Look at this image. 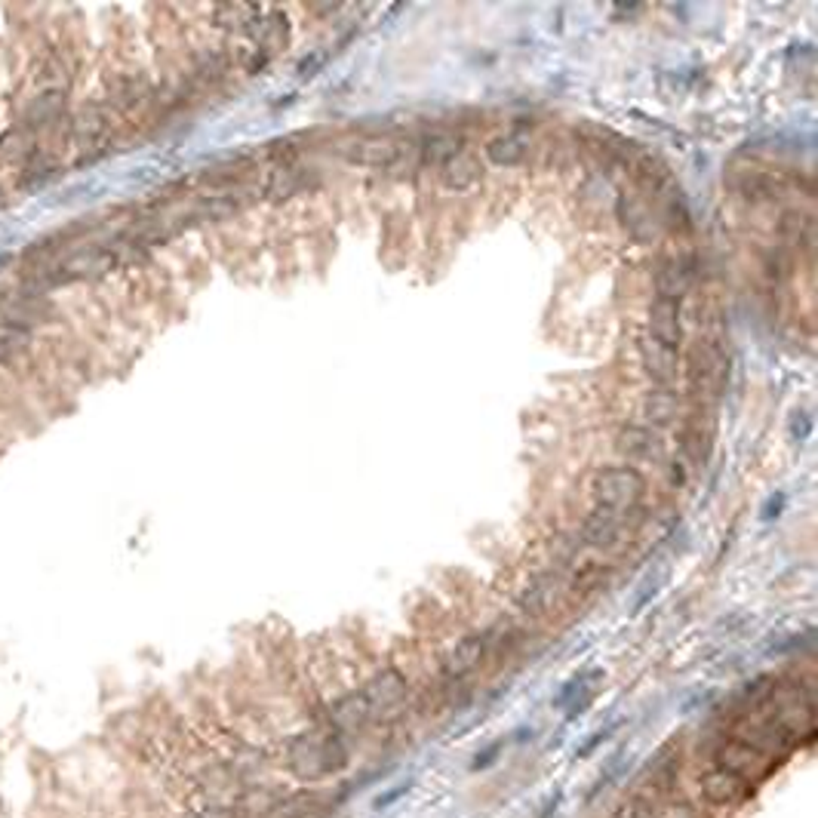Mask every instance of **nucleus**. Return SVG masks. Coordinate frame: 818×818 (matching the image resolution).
Segmentation results:
<instances>
[{
    "mask_svg": "<svg viewBox=\"0 0 818 818\" xmlns=\"http://www.w3.org/2000/svg\"><path fill=\"white\" fill-rule=\"evenodd\" d=\"M292 782L305 787H317L339 778L351 767V748L326 720H314L302 730L280 739V763H277Z\"/></svg>",
    "mask_w": 818,
    "mask_h": 818,
    "instance_id": "nucleus-1",
    "label": "nucleus"
},
{
    "mask_svg": "<svg viewBox=\"0 0 818 818\" xmlns=\"http://www.w3.org/2000/svg\"><path fill=\"white\" fill-rule=\"evenodd\" d=\"M360 699H363L366 711H370V720L375 726V732H388L394 730L397 723L407 714L409 702H412V689L409 680L400 667L385 665L372 674L370 680L360 686Z\"/></svg>",
    "mask_w": 818,
    "mask_h": 818,
    "instance_id": "nucleus-2",
    "label": "nucleus"
},
{
    "mask_svg": "<svg viewBox=\"0 0 818 818\" xmlns=\"http://www.w3.org/2000/svg\"><path fill=\"white\" fill-rule=\"evenodd\" d=\"M643 490H647V480L637 474L634 468H625V464H612V468H603L594 477V499L600 508L606 511H615L625 517L637 501L643 499Z\"/></svg>",
    "mask_w": 818,
    "mask_h": 818,
    "instance_id": "nucleus-3",
    "label": "nucleus"
},
{
    "mask_svg": "<svg viewBox=\"0 0 818 818\" xmlns=\"http://www.w3.org/2000/svg\"><path fill=\"white\" fill-rule=\"evenodd\" d=\"M711 763H714V767H720V769L735 772V776L745 778V782L754 785V787L760 785L767 776H772V769L778 767L776 760H769V757H763L760 750H754V748L741 745V741L730 739V735H726V739L714 748V757H711Z\"/></svg>",
    "mask_w": 818,
    "mask_h": 818,
    "instance_id": "nucleus-4",
    "label": "nucleus"
},
{
    "mask_svg": "<svg viewBox=\"0 0 818 818\" xmlns=\"http://www.w3.org/2000/svg\"><path fill=\"white\" fill-rule=\"evenodd\" d=\"M490 656V637L486 634H464L462 640H455V647L449 649V656L440 662V680L444 686H455V683L468 680L471 674H477V667Z\"/></svg>",
    "mask_w": 818,
    "mask_h": 818,
    "instance_id": "nucleus-5",
    "label": "nucleus"
},
{
    "mask_svg": "<svg viewBox=\"0 0 818 818\" xmlns=\"http://www.w3.org/2000/svg\"><path fill=\"white\" fill-rule=\"evenodd\" d=\"M699 787H702V800L708 806H723V809L739 806V803H745L754 794V785H748L745 778H739L730 769L714 767V763H708L699 772Z\"/></svg>",
    "mask_w": 818,
    "mask_h": 818,
    "instance_id": "nucleus-6",
    "label": "nucleus"
},
{
    "mask_svg": "<svg viewBox=\"0 0 818 818\" xmlns=\"http://www.w3.org/2000/svg\"><path fill=\"white\" fill-rule=\"evenodd\" d=\"M649 333L652 342L665 345V348L677 351L683 339V324H680V299L656 296L649 311Z\"/></svg>",
    "mask_w": 818,
    "mask_h": 818,
    "instance_id": "nucleus-7",
    "label": "nucleus"
},
{
    "mask_svg": "<svg viewBox=\"0 0 818 818\" xmlns=\"http://www.w3.org/2000/svg\"><path fill=\"white\" fill-rule=\"evenodd\" d=\"M619 536H621V514L606 511V508H597L582 529V542L591 547H612L619 542Z\"/></svg>",
    "mask_w": 818,
    "mask_h": 818,
    "instance_id": "nucleus-8",
    "label": "nucleus"
},
{
    "mask_svg": "<svg viewBox=\"0 0 818 818\" xmlns=\"http://www.w3.org/2000/svg\"><path fill=\"white\" fill-rule=\"evenodd\" d=\"M597 683H600V674L597 671H588V674H579V677L569 680L566 686H563L557 704H560V708H566V717L582 714V711L588 708L591 702H594Z\"/></svg>",
    "mask_w": 818,
    "mask_h": 818,
    "instance_id": "nucleus-9",
    "label": "nucleus"
},
{
    "mask_svg": "<svg viewBox=\"0 0 818 818\" xmlns=\"http://www.w3.org/2000/svg\"><path fill=\"white\" fill-rule=\"evenodd\" d=\"M397 152H400V148L391 145L388 139H363V142H354V145H351L348 157L354 163H370V167H379V163L394 161Z\"/></svg>",
    "mask_w": 818,
    "mask_h": 818,
    "instance_id": "nucleus-10",
    "label": "nucleus"
},
{
    "mask_svg": "<svg viewBox=\"0 0 818 818\" xmlns=\"http://www.w3.org/2000/svg\"><path fill=\"white\" fill-rule=\"evenodd\" d=\"M619 446L625 449V453L637 455V459H658V453H662L658 437L652 431H647V427H628V431L619 437Z\"/></svg>",
    "mask_w": 818,
    "mask_h": 818,
    "instance_id": "nucleus-11",
    "label": "nucleus"
},
{
    "mask_svg": "<svg viewBox=\"0 0 818 818\" xmlns=\"http://www.w3.org/2000/svg\"><path fill=\"white\" fill-rule=\"evenodd\" d=\"M647 370L656 381H671L674 375H677V351L665 348V345L658 342H649L647 345Z\"/></svg>",
    "mask_w": 818,
    "mask_h": 818,
    "instance_id": "nucleus-12",
    "label": "nucleus"
},
{
    "mask_svg": "<svg viewBox=\"0 0 818 818\" xmlns=\"http://www.w3.org/2000/svg\"><path fill=\"white\" fill-rule=\"evenodd\" d=\"M486 154L492 157L495 163H517L523 154H527V139L517 136V133H508V136H499L490 142Z\"/></svg>",
    "mask_w": 818,
    "mask_h": 818,
    "instance_id": "nucleus-13",
    "label": "nucleus"
},
{
    "mask_svg": "<svg viewBox=\"0 0 818 818\" xmlns=\"http://www.w3.org/2000/svg\"><path fill=\"white\" fill-rule=\"evenodd\" d=\"M446 185H453V188H464V185H471L477 179V161L474 157H468V154H459L455 152L453 157L446 161Z\"/></svg>",
    "mask_w": 818,
    "mask_h": 818,
    "instance_id": "nucleus-14",
    "label": "nucleus"
},
{
    "mask_svg": "<svg viewBox=\"0 0 818 818\" xmlns=\"http://www.w3.org/2000/svg\"><path fill=\"white\" fill-rule=\"evenodd\" d=\"M185 818H244L237 806H228V803H204L198 800L191 809H188Z\"/></svg>",
    "mask_w": 818,
    "mask_h": 818,
    "instance_id": "nucleus-15",
    "label": "nucleus"
},
{
    "mask_svg": "<svg viewBox=\"0 0 818 818\" xmlns=\"http://www.w3.org/2000/svg\"><path fill=\"white\" fill-rule=\"evenodd\" d=\"M647 412L656 425H665L674 418V397L671 394H652L647 403Z\"/></svg>",
    "mask_w": 818,
    "mask_h": 818,
    "instance_id": "nucleus-16",
    "label": "nucleus"
},
{
    "mask_svg": "<svg viewBox=\"0 0 818 818\" xmlns=\"http://www.w3.org/2000/svg\"><path fill=\"white\" fill-rule=\"evenodd\" d=\"M662 818H699V809H695L689 800H677V803L671 800Z\"/></svg>",
    "mask_w": 818,
    "mask_h": 818,
    "instance_id": "nucleus-17",
    "label": "nucleus"
},
{
    "mask_svg": "<svg viewBox=\"0 0 818 818\" xmlns=\"http://www.w3.org/2000/svg\"><path fill=\"white\" fill-rule=\"evenodd\" d=\"M610 818H637V813H634V809H631V803H628V800H625V803H621V806H619V809H615V813H612Z\"/></svg>",
    "mask_w": 818,
    "mask_h": 818,
    "instance_id": "nucleus-18",
    "label": "nucleus"
}]
</instances>
